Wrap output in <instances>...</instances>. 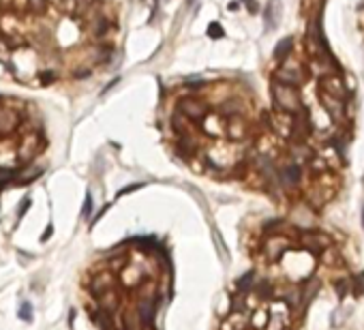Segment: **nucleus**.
I'll return each instance as SVG.
<instances>
[{
	"label": "nucleus",
	"instance_id": "22",
	"mask_svg": "<svg viewBox=\"0 0 364 330\" xmlns=\"http://www.w3.org/2000/svg\"><path fill=\"white\" fill-rule=\"evenodd\" d=\"M242 320H244L242 315L229 313V318L221 324V330H244V326H249V322H242Z\"/></svg>",
	"mask_w": 364,
	"mask_h": 330
},
{
	"label": "nucleus",
	"instance_id": "21",
	"mask_svg": "<svg viewBox=\"0 0 364 330\" xmlns=\"http://www.w3.org/2000/svg\"><path fill=\"white\" fill-rule=\"evenodd\" d=\"M221 112L223 116H229V114H242V101L238 96H229L227 101L221 103Z\"/></svg>",
	"mask_w": 364,
	"mask_h": 330
},
{
	"label": "nucleus",
	"instance_id": "23",
	"mask_svg": "<svg viewBox=\"0 0 364 330\" xmlns=\"http://www.w3.org/2000/svg\"><path fill=\"white\" fill-rule=\"evenodd\" d=\"M349 281H352V294H354V298H360V296L364 294V277L362 275H354Z\"/></svg>",
	"mask_w": 364,
	"mask_h": 330
},
{
	"label": "nucleus",
	"instance_id": "19",
	"mask_svg": "<svg viewBox=\"0 0 364 330\" xmlns=\"http://www.w3.org/2000/svg\"><path fill=\"white\" fill-rule=\"evenodd\" d=\"M278 9H281V4L276 2V0H270L268 4H266V11H264V22L268 28H274L276 22H278Z\"/></svg>",
	"mask_w": 364,
	"mask_h": 330
},
{
	"label": "nucleus",
	"instance_id": "13",
	"mask_svg": "<svg viewBox=\"0 0 364 330\" xmlns=\"http://www.w3.org/2000/svg\"><path fill=\"white\" fill-rule=\"evenodd\" d=\"M253 296L259 302H274L276 300V285H272L268 279H259L255 281V287H253Z\"/></svg>",
	"mask_w": 364,
	"mask_h": 330
},
{
	"label": "nucleus",
	"instance_id": "28",
	"mask_svg": "<svg viewBox=\"0 0 364 330\" xmlns=\"http://www.w3.org/2000/svg\"><path fill=\"white\" fill-rule=\"evenodd\" d=\"M242 2H246V4H251V2H253V0H242Z\"/></svg>",
	"mask_w": 364,
	"mask_h": 330
},
{
	"label": "nucleus",
	"instance_id": "1",
	"mask_svg": "<svg viewBox=\"0 0 364 330\" xmlns=\"http://www.w3.org/2000/svg\"><path fill=\"white\" fill-rule=\"evenodd\" d=\"M118 32L103 0H0V75L32 88L107 64Z\"/></svg>",
	"mask_w": 364,
	"mask_h": 330
},
{
	"label": "nucleus",
	"instance_id": "18",
	"mask_svg": "<svg viewBox=\"0 0 364 330\" xmlns=\"http://www.w3.org/2000/svg\"><path fill=\"white\" fill-rule=\"evenodd\" d=\"M291 49H294V39H291V37H285L283 41L276 45V49H274V60H276L278 64H283V62L289 58Z\"/></svg>",
	"mask_w": 364,
	"mask_h": 330
},
{
	"label": "nucleus",
	"instance_id": "3",
	"mask_svg": "<svg viewBox=\"0 0 364 330\" xmlns=\"http://www.w3.org/2000/svg\"><path fill=\"white\" fill-rule=\"evenodd\" d=\"M272 99H274V105L278 112H285V114H296L304 107L300 101V94H298V88L285 86V84L274 80H272Z\"/></svg>",
	"mask_w": 364,
	"mask_h": 330
},
{
	"label": "nucleus",
	"instance_id": "26",
	"mask_svg": "<svg viewBox=\"0 0 364 330\" xmlns=\"http://www.w3.org/2000/svg\"><path fill=\"white\" fill-rule=\"evenodd\" d=\"M184 86L186 88H201V86H206V82L204 80H186Z\"/></svg>",
	"mask_w": 364,
	"mask_h": 330
},
{
	"label": "nucleus",
	"instance_id": "27",
	"mask_svg": "<svg viewBox=\"0 0 364 330\" xmlns=\"http://www.w3.org/2000/svg\"><path fill=\"white\" fill-rule=\"evenodd\" d=\"M362 228H364V208H362Z\"/></svg>",
	"mask_w": 364,
	"mask_h": 330
},
{
	"label": "nucleus",
	"instance_id": "6",
	"mask_svg": "<svg viewBox=\"0 0 364 330\" xmlns=\"http://www.w3.org/2000/svg\"><path fill=\"white\" fill-rule=\"evenodd\" d=\"M291 249V240L285 234H276V236H264L262 240V253L268 257L270 262H281L283 255Z\"/></svg>",
	"mask_w": 364,
	"mask_h": 330
},
{
	"label": "nucleus",
	"instance_id": "5",
	"mask_svg": "<svg viewBox=\"0 0 364 330\" xmlns=\"http://www.w3.org/2000/svg\"><path fill=\"white\" fill-rule=\"evenodd\" d=\"M302 165L296 163V161H285V163L278 165V185L283 187L285 193H291L298 189V185L302 183Z\"/></svg>",
	"mask_w": 364,
	"mask_h": 330
},
{
	"label": "nucleus",
	"instance_id": "2",
	"mask_svg": "<svg viewBox=\"0 0 364 330\" xmlns=\"http://www.w3.org/2000/svg\"><path fill=\"white\" fill-rule=\"evenodd\" d=\"M47 148V133L35 103L0 96V180L19 176Z\"/></svg>",
	"mask_w": 364,
	"mask_h": 330
},
{
	"label": "nucleus",
	"instance_id": "10",
	"mask_svg": "<svg viewBox=\"0 0 364 330\" xmlns=\"http://www.w3.org/2000/svg\"><path fill=\"white\" fill-rule=\"evenodd\" d=\"M319 90L336 96V99H347V90H345V80L341 75H330L326 73L319 80Z\"/></svg>",
	"mask_w": 364,
	"mask_h": 330
},
{
	"label": "nucleus",
	"instance_id": "8",
	"mask_svg": "<svg viewBox=\"0 0 364 330\" xmlns=\"http://www.w3.org/2000/svg\"><path fill=\"white\" fill-rule=\"evenodd\" d=\"M330 244H332V238H330L326 232H302L300 234V247L317 257H319L326 249H330Z\"/></svg>",
	"mask_w": 364,
	"mask_h": 330
},
{
	"label": "nucleus",
	"instance_id": "4",
	"mask_svg": "<svg viewBox=\"0 0 364 330\" xmlns=\"http://www.w3.org/2000/svg\"><path fill=\"white\" fill-rule=\"evenodd\" d=\"M176 109H180V112L197 127L204 125L208 118V105L201 99H197V96H182L176 103Z\"/></svg>",
	"mask_w": 364,
	"mask_h": 330
},
{
	"label": "nucleus",
	"instance_id": "29",
	"mask_svg": "<svg viewBox=\"0 0 364 330\" xmlns=\"http://www.w3.org/2000/svg\"><path fill=\"white\" fill-rule=\"evenodd\" d=\"M285 330H289V328H285Z\"/></svg>",
	"mask_w": 364,
	"mask_h": 330
},
{
	"label": "nucleus",
	"instance_id": "9",
	"mask_svg": "<svg viewBox=\"0 0 364 330\" xmlns=\"http://www.w3.org/2000/svg\"><path fill=\"white\" fill-rule=\"evenodd\" d=\"M225 129L229 140L233 141H242L249 138V125H246L244 114H229L225 116Z\"/></svg>",
	"mask_w": 364,
	"mask_h": 330
},
{
	"label": "nucleus",
	"instance_id": "15",
	"mask_svg": "<svg viewBox=\"0 0 364 330\" xmlns=\"http://www.w3.org/2000/svg\"><path fill=\"white\" fill-rule=\"evenodd\" d=\"M298 287H300V292H302V300H304V305L309 307V305H311V300H313L315 296H317V292H319L321 283L317 281L315 277H309V279H304Z\"/></svg>",
	"mask_w": 364,
	"mask_h": 330
},
{
	"label": "nucleus",
	"instance_id": "12",
	"mask_svg": "<svg viewBox=\"0 0 364 330\" xmlns=\"http://www.w3.org/2000/svg\"><path fill=\"white\" fill-rule=\"evenodd\" d=\"M176 154L180 159L184 161H191L195 157V152H197V141H195V138L191 133H184V135H178L176 138Z\"/></svg>",
	"mask_w": 364,
	"mask_h": 330
},
{
	"label": "nucleus",
	"instance_id": "11",
	"mask_svg": "<svg viewBox=\"0 0 364 330\" xmlns=\"http://www.w3.org/2000/svg\"><path fill=\"white\" fill-rule=\"evenodd\" d=\"M319 103L334 120H345V99H336V96L319 90Z\"/></svg>",
	"mask_w": 364,
	"mask_h": 330
},
{
	"label": "nucleus",
	"instance_id": "25",
	"mask_svg": "<svg viewBox=\"0 0 364 330\" xmlns=\"http://www.w3.org/2000/svg\"><path fill=\"white\" fill-rule=\"evenodd\" d=\"M223 35H225V32H223V28H221V26H219L217 22L208 26V37H212V39H221Z\"/></svg>",
	"mask_w": 364,
	"mask_h": 330
},
{
	"label": "nucleus",
	"instance_id": "14",
	"mask_svg": "<svg viewBox=\"0 0 364 330\" xmlns=\"http://www.w3.org/2000/svg\"><path fill=\"white\" fill-rule=\"evenodd\" d=\"M255 281H257V273H255V270H249V273H244L236 281V296H242V298H246L249 294H253Z\"/></svg>",
	"mask_w": 364,
	"mask_h": 330
},
{
	"label": "nucleus",
	"instance_id": "16",
	"mask_svg": "<svg viewBox=\"0 0 364 330\" xmlns=\"http://www.w3.org/2000/svg\"><path fill=\"white\" fill-rule=\"evenodd\" d=\"M191 125L193 122L186 118L184 114L176 109V112L172 114V129L176 131V135H184V133H191Z\"/></svg>",
	"mask_w": 364,
	"mask_h": 330
},
{
	"label": "nucleus",
	"instance_id": "17",
	"mask_svg": "<svg viewBox=\"0 0 364 330\" xmlns=\"http://www.w3.org/2000/svg\"><path fill=\"white\" fill-rule=\"evenodd\" d=\"M289 154H291V161H296V163H309V161L313 159V150H311L309 146H304V141L302 144L291 146Z\"/></svg>",
	"mask_w": 364,
	"mask_h": 330
},
{
	"label": "nucleus",
	"instance_id": "24",
	"mask_svg": "<svg viewBox=\"0 0 364 330\" xmlns=\"http://www.w3.org/2000/svg\"><path fill=\"white\" fill-rule=\"evenodd\" d=\"M349 289H352V281H349V279H339L334 283V292H336V296H339L341 300L349 294Z\"/></svg>",
	"mask_w": 364,
	"mask_h": 330
},
{
	"label": "nucleus",
	"instance_id": "20",
	"mask_svg": "<svg viewBox=\"0 0 364 330\" xmlns=\"http://www.w3.org/2000/svg\"><path fill=\"white\" fill-rule=\"evenodd\" d=\"M328 161L321 157V154H313V159L309 161V170L313 176H321V174H328Z\"/></svg>",
	"mask_w": 364,
	"mask_h": 330
},
{
	"label": "nucleus",
	"instance_id": "7",
	"mask_svg": "<svg viewBox=\"0 0 364 330\" xmlns=\"http://www.w3.org/2000/svg\"><path fill=\"white\" fill-rule=\"evenodd\" d=\"M304 77H307L304 69L298 62H289V60L278 64V69L274 71V82H281V84H285V86H294V88L302 86Z\"/></svg>",
	"mask_w": 364,
	"mask_h": 330
}]
</instances>
